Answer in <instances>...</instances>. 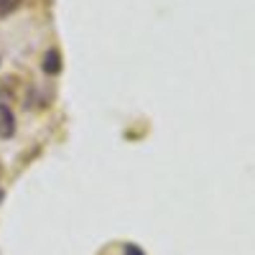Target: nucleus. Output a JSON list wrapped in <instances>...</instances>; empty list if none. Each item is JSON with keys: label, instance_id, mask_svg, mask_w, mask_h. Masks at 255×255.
I'll return each mask as SVG.
<instances>
[{"label": "nucleus", "instance_id": "nucleus-4", "mask_svg": "<svg viewBox=\"0 0 255 255\" xmlns=\"http://www.w3.org/2000/svg\"><path fill=\"white\" fill-rule=\"evenodd\" d=\"M123 253H125V255H145V250H143L140 245H135V243H125V245H123Z\"/></svg>", "mask_w": 255, "mask_h": 255}, {"label": "nucleus", "instance_id": "nucleus-1", "mask_svg": "<svg viewBox=\"0 0 255 255\" xmlns=\"http://www.w3.org/2000/svg\"><path fill=\"white\" fill-rule=\"evenodd\" d=\"M18 130V123H15V113L10 110V105L0 102V138H13Z\"/></svg>", "mask_w": 255, "mask_h": 255}, {"label": "nucleus", "instance_id": "nucleus-2", "mask_svg": "<svg viewBox=\"0 0 255 255\" xmlns=\"http://www.w3.org/2000/svg\"><path fill=\"white\" fill-rule=\"evenodd\" d=\"M41 69H44L46 74L56 77L61 69H64V59H61V51L59 49H49L44 54V59H41Z\"/></svg>", "mask_w": 255, "mask_h": 255}, {"label": "nucleus", "instance_id": "nucleus-5", "mask_svg": "<svg viewBox=\"0 0 255 255\" xmlns=\"http://www.w3.org/2000/svg\"><path fill=\"white\" fill-rule=\"evenodd\" d=\"M3 199H5V191H3V189H0V204H3Z\"/></svg>", "mask_w": 255, "mask_h": 255}, {"label": "nucleus", "instance_id": "nucleus-3", "mask_svg": "<svg viewBox=\"0 0 255 255\" xmlns=\"http://www.w3.org/2000/svg\"><path fill=\"white\" fill-rule=\"evenodd\" d=\"M18 5H20V0H0V18L10 15Z\"/></svg>", "mask_w": 255, "mask_h": 255}, {"label": "nucleus", "instance_id": "nucleus-6", "mask_svg": "<svg viewBox=\"0 0 255 255\" xmlns=\"http://www.w3.org/2000/svg\"><path fill=\"white\" fill-rule=\"evenodd\" d=\"M0 174H3V166H0Z\"/></svg>", "mask_w": 255, "mask_h": 255}]
</instances>
